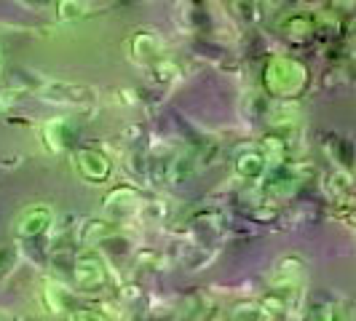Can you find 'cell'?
I'll use <instances>...</instances> for the list:
<instances>
[{
	"mask_svg": "<svg viewBox=\"0 0 356 321\" xmlns=\"http://www.w3.org/2000/svg\"><path fill=\"white\" fill-rule=\"evenodd\" d=\"M311 83V75L300 59L295 56H270L263 70V86L270 97L292 102L298 97H303L305 89Z\"/></svg>",
	"mask_w": 356,
	"mask_h": 321,
	"instance_id": "6da1fadb",
	"label": "cell"
},
{
	"mask_svg": "<svg viewBox=\"0 0 356 321\" xmlns=\"http://www.w3.org/2000/svg\"><path fill=\"white\" fill-rule=\"evenodd\" d=\"M72 284L81 295H99L110 284V265L97 247H81L72 254Z\"/></svg>",
	"mask_w": 356,
	"mask_h": 321,
	"instance_id": "7a4b0ae2",
	"label": "cell"
},
{
	"mask_svg": "<svg viewBox=\"0 0 356 321\" xmlns=\"http://www.w3.org/2000/svg\"><path fill=\"white\" fill-rule=\"evenodd\" d=\"M72 166H75L78 177L89 185H105L107 179L113 177V160L94 147H78L72 153Z\"/></svg>",
	"mask_w": 356,
	"mask_h": 321,
	"instance_id": "3957f363",
	"label": "cell"
},
{
	"mask_svg": "<svg viewBox=\"0 0 356 321\" xmlns=\"http://www.w3.org/2000/svg\"><path fill=\"white\" fill-rule=\"evenodd\" d=\"M54 222V209L46 206V204H33L27 206L24 212L17 217V225H14V233L22 241H35L43 233L51 228Z\"/></svg>",
	"mask_w": 356,
	"mask_h": 321,
	"instance_id": "277c9868",
	"label": "cell"
},
{
	"mask_svg": "<svg viewBox=\"0 0 356 321\" xmlns=\"http://www.w3.org/2000/svg\"><path fill=\"white\" fill-rule=\"evenodd\" d=\"M279 33L286 38V40H292V43H298V46H305V43H311L316 33H319V22L314 14H308V11H289L284 17L279 19Z\"/></svg>",
	"mask_w": 356,
	"mask_h": 321,
	"instance_id": "5b68a950",
	"label": "cell"
},
{
	"mask_svg": "<svg viewBox=\"0 0 356 321\" xmlns=\"http://www.w3.org/2000/svg\"><path fill=\"white\" fill-rule=\"evenodd\" d=\"M303 273H305V265L300 257H282L276 268H273V273H270V292H279V295H286V297H292V292H298L300 284H303Z\"/></svg>",
	"mask_w": 356,
	"mask_h": 321,
	"instance_id": "8992f818",
	"label": "cell"
},
{
	"mask_svg": "<svg viewBox=\"0 0 356 321\" xmlns=\"http://www.w3.org/2000/svg\"><path fill=\"white\" fill-rule=\"evenodd\" d=\"M38 89V94L43 99H51V102H62V105H81L91 99V91L83 86H75V83H65V81H43L40 86H33V91Z\"/></svg>",
	"mask_w": 356,
	"mask_h": 321,
	"instance_id": "52a82bcc",
	"label": "cell"
},
{
	"mask_svg": "<svg viewBox=\"0 0 356 321\" xmlns=\"http://www.w3.org/2000/svg\"><path fill=\"white\" fill-rule=\"evenodd\" d=\"M143 196H140V190L137 188H131V185H124V188H115V190H110V196L105 201V212L113 214L115 220H124L129 214H137L143 212Z\"/></svg>",
	"mask_w": 356,
	"mask_h": 321,
	"instance_id": "ba28073f",
	"label": "cell"
},
{
	"mask_svg": "<svg viewBox=\"0 0 356 321\" xmlns=\"http://www.w3.org/2000/svg\"><path fill=\"white\" fill-rule=\"evenodd\" d=\"M233 169H236V174L244 179V182H257V179L266 177L268 160L260 147H244L236 156V160H233Z\"/></svg>",
	"mask_w": 356,
	"mask_h": 321,
	"instance_id": "9c48e42d",
	"label": "cell"
},
{
	"mask_svg": "<svg viewBox=\"0 0 356 321\" xmlns=\"http://www.w3.org/2000/svg\"><path fill=\"white\" fill-rule=\"evenodd\" d=\"M300 179L295 177L292 172L289 174H282V177L268 179L263 185V198H266V206H284L286 201H292L295 193L300 190Z\"/></svg>",
	"mask_w": 356,
	"mask_h": 321,
	"instance_id": "30bf717a",
	"label": "cell"
},
{
	"mask_svg": "<svg viewBox=\"0 0 356 321\" xmlns=\"http://www.w3.org/2000/svg\"><path fill=\"white\" fill-rule=\"evenodd\" d=\"M70 140H72V131H70V124L65 118H51V121H46V124L40 126V142L54 156L65 153Z\"/></svg>",
	"mask_w": 356,
	"mask_h": 321,
	"instance_id": "8fae6325",
	"label": "cell"
},
{
	"mask_svg": "<svg viewBox=\"0 0 356 321\" xmlns=\"http://www.w3.org/2000/svg\"><path fill=\"white\" fill-rule=\"evenodd\" d=\"M131 54L143 65H156L166 56V49H163V40L156 33H143L140 30L137 35L131 38Z\"/></svg>",
	"mask_w": 356,
	"mask_h": 321,
	"instance_id": "7c38bea8",
	"label": "cell"
},
{
	"mask_svg": "<svg viewBox=\"0 0 356 321\" xmlns=\"http://www.w3.org/2000/svg\"><path fill=\"white\" fill-rule=\"evenodd\" d=\"M43 300H46V308H49L51 313H72V311H75V308H72L70 292H65L62 286H56V284H46Z\"/></svg>",
	"mask_w": 356,
	"mask_h": 321,
	"instance_id": "4fadbf2b",
	"label": "cell"
},
{
	"mask_svg": "<svg viewBox=\"0 0 356 321\" xmlns=\"http://www.w3.org/2000/svg\"><path fill=\"white\" fill-rule=\"evenodd\" d=\"M54 6H56V17L62 22H75V19L86 17L89 11L86 0H54Z\"/></svg>",
	"mask_w": 356,
	"mask_h": 321,
	"instance_id": "5bb4252c",
	"label": "cell"
},
{
	"mask_svg": "<svg viewBox=\"0 0 356 321\" xmlns=\"http://www.w3.org/2000/svg\"><path fill=\"white\" fill-rule=\"evenodd\" d=\"M150 67H153V72H156L159 81H175V78L179 75V67L172 62V59H166V56H163L161 62H156V65H150Z\"/></svg>",
	"mask_w": 356,
	"mask_h": 321,
	"instance_id": "9a60e30c",
	"label": "cell"
},
{
	"mask_svg": "<svg viewBox=\"0 0 356 321\" xmlns=\"http://www.w3.org/2000/svg\"><path fill=\"white\" fill-rule=\"evenodd\" d=\"M70 321H110V316L97 308H75L70 313Z\"/></svg>",
	"mask_w": 356,
	"mask_h": 321,
	"instance_id": "2e32d148",
	"label": "cell"
},
{
	"mask_svg": "<svg viewBox=\"0 0 356 321\" xmlns=\"http://www.w3.org/2000/svg\"><path fill=\"white\" fill-rule=\"evenodd\" d=\"M14 265H17V252L11 247H0V279L8 276Z\"/></svg>",
	"mask_w": 356,
	"mask_h": 321,
	"instance_id": "e0dca14e",
	"label": "cell"
},
{
	"mask_svg": "<svg viewBox=\"0 0 356 321\" xmlns=\"http://www.w3.org/2000/svg\"><path fill=\"white\" fill-rule=\"evenodd\" d=\"M27 3H35V0H27Z\"/></svg>",
	"mask_w": 356,
	"mask_h": 321,
	"instance_id": "ac0fdd59",
	"label": "cell"
},
{
	"mask_svg": "<svg viewBox=\"0 0 356 321\" xmlns=\"http://www.w3.org/2000/svg\"><path fill=\"white\" fill-rule=\"evenodd\" d=\"M0 65H3V59H0Z\"/></svg>",
	"mask_w": 356,
	"mask_h": 321,
	"instance_id": "d6986e66",
	"label": "cell"
},
{
	"mask_svg": "<svg viewBox=\"0 0 356 321\" xmlns=\"http://www.w3.org/2000/svg\"><path fill=\"white\" fill-rule=\"evenodd\" d=\"M35 3H40V0H35Z\"/></svg>",
	"mask_w": 356,
	"mask_h": 321,
	"instance_id": "ffe728a7",
	"label": "cell"
}]
</instances>
